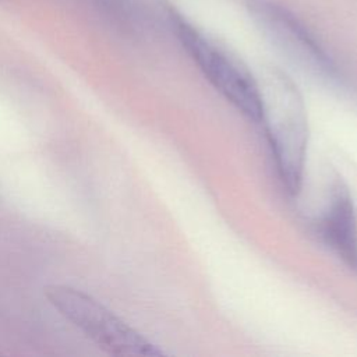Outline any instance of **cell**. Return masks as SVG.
<instances>
[{"mask_svg": "<svg viewBox=\"0 0 357 357\" xmlns=\"http://www.w3.org/2000/svg\"><path fill=\"white\" fill-rule=\"evenodd\" d=\"M259 81L262 126L279 181L291 198L303 191L310 142L307 106L294 81L271 70Z\"/></svg>", "mask_w": 357, "mask_h": 357, "instance_id": "cell-1", "label": "cell"}, {"mask_svg": "<svg viewBox=\"0 0 357 357\" xmlns=\"http://www.w3.org/2000/svg\"><path fill=\"white\" fill-rule=\"evenodd\" d=\"M169 20L181 47L215 91L245 119L258 124L261 112L258 78L236 54L211 39L174 8L169 11Z\"/></svg>", "mask_w": 357, "mask_h": 357, "instance_id": "cell-2", "label": "cell"}, {"mask_svg": "<svg viewBox=\"0 0 357 357\" xmlns=\"http://www.w3.org/2000/svg\"><path fill=\"white\" fill-rule=\"evenodd\" d=\"M49 303L100 349L114 356H163L165 351L89 294L66 284L45 289Z\"/></svg>", "mask_w": 357, "mask_h": 357, "instance_id": "cell-3", "label": "cell"}, {"mask_svg": "<svg viewBox=\"0 0 357 357\" xmlns=\"http://www.w3.org/2000/svg\"><path fill=\"white\" fill-rule=\"evenodd\" d=\"M248 11L262 33L301 70L326 85H344L336 61L290 10L271 0H251Z\"/></svg>", "mask_w": 357, "mask_h": 357, "instance_id": "cell-4", "label": "cell"}, {"mask_svg": "<svg viewBox=\"0 0 357 357\" xmlns=\"http://www.w3.org/2000/svg\"><path fill=\"white\" fill-rule=\"evenodd\" d=\"M312 227L321 243L357 273V211L350 188L339 174L332 177Z\"/></svg>", "mask_w": 357, "mask_h": 357, "instance_id": "cell-5", "label": "cell"}, {"mask_svg": "<svg viewBox=\"0 0 357 357\" xmlns=\"http://www.w3.org/2000/svg\"><path fill=\"white\" fill-rule=\"evenodd\" d=\"M92 6L102 14L113 18L120 25H131L134 21V10L128 0H89Z\"/></svg>", "mask_w": 357, "mask_h": 357, "instance_id": "cell-6", "label": "cell"}]
</instances>
